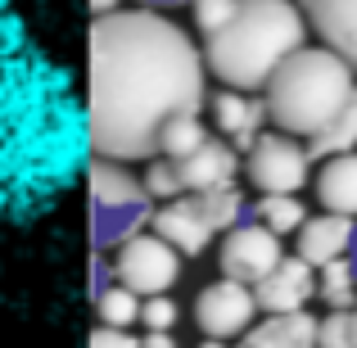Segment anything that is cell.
<instances>
[{"instance_id":"603a6c76","label":"cell","mask_w":357,"mask_h":348,"mask_svg":"<svg viewBox=\"0 0 357 348\" xmlns=\"http://www.w3.org/2000/svg\"><path fill=\"white\" fill-rule=\"evenodd\" d=\"M96 312H100V326H114V331H127V326L140 321V294L127 285H109L96 294Z\"/></svg>"},{"instance_id":"7a4b0ae2","label":"cell","mask_w":357,"mask_h":348,"mask_svg":"<svg viewBox=\"0 0 357 348\" xmlns=\"http://www.w3.org/2000/svg\"><path fill=\"white\" fill-rule=\"evenodd\" d=\"M91 118L73 73L0 14V231L32 227L91 167Z\"/></svg>"},{"instance_id":"ffe728a7","label":"cell","mask_w":357,"mask_h":348,"mask_svg":"<svg viewBox=\"0 0 357 348\" xmlns=\"http://www.w3.org/2000/svg\"><path fill=\"white\" fill-rule=\"evenodd\" d=\"M307 145V154H312V163L317 158H335V154H349V149L357 145V96L349 100V105L340 109V118L331 122L326 131H317L312 140H303Z\"/></svg>"},{"instance_id":"7402d4cb","label":"cell","mask_w":357,"mask_h":348,"mask_svg":"<svg viewBox=\"0 0 357 348\" xmlns=\"http://www.w3.org/2000/svg\"><path fill=\"white\" fill-rule=\"evenodd\" d=\"M204 140H208V131H204L199 114H176L163 127V136H158V154L163 158H185V154H195Z\"/></svg>"},{"instance_id":"484cf974","label":"cell","mask_w":357,"mask_h":348,"mask_svg":"<svg viewBox=\"0 0 357 348\" xmlns=\"http://www.w3.org/2000/svg\"><path fill=\"white\" fill-rule=\"evenodd\" d=\"M317 348H357L353 312H326L321 321H317Z\"/></svg>"},{"instance_id":"2e32d148","label":"cell","mask_w":357,"mask_h":348,"mask_svg":"<svg viewBox=\"0 0 357 348\" xmlns=\"http://www.w3.org/2000/svg\"><path fill=\"white\" fill-rule=\"evenodd\" d=\"M317 199H321L326 213L357 218V149L335 154L321 163V172H317Z\"/></svg>"},{"instance_id":"277c9868","label":"cell","mask_w":357,"mask_h":348,"mask_svg":"<svg viewBox=\"0 0 357 348\" xmlns=\"http://www.w3.org/2000/svg\"><path fill=\"white\" fill-rule=\"evenodd\" d=\"M353 96H357V68L344 54H335L331 45L294 50L262 86L267 122L298 140H312L317 131H326Z\"/></svg>"},{"instance_id":"cb8c5ba5","label":"cell","mask_w":357,"mask_h":348,"mask_svg":"<svg viewBox=\"0 0 357 348\" xmlns=\"http://www.w3.org/2000/svg\"><path fill=\"white\" fill-rule=\"evenodd\" d=\"M140 181H145V190H149V199H158V204H167V199H181L185 195V186H181V176H176V163L172 158H149L145 163V176H140Z\"/></svg>"},{"instance_id":"9c48e42d","label":"cell","mask_w":357,"mask_h":348,"mask_svg":"<svg viewBox=\"0 0 357 348\" xmlns=\"http://www.w3.org/2000/svg\"><path fill=\"white\" fill-rule=\"evenodd\" d=\"M280 258H285L280 235L267 231L262 222H253V218H244L240 227H231L227 235H222V249H218L222 276H227V280H244V285H258Z\"/></svg>"},{"instance_id":"83f0119b","label":"cell","mask_w":357,"mask_h":348,"mask_svg":"<svg viewBox=\"0 0 357 348\" xmlns=\"http://www.w3.org/2000/svg\"><path fill=\"white\" fill-rule=\"evenodd\" d=\"M91 348H140V340L131 331H114V326H100L91 335Z\"/></svg>"},{"instance_id":"3957f363","label":"cell","mask_w":357,"mask_h":348,"mask_svg":"<svg viewBox=\"0 0 357 348\" xmlns=\"http://www.w3.org/2000/svg\"><path fill=\"white\" fill-rule=\"evenodd\" d=\"M307 45V18L298 0H240L236 18L218 36H204V63L231 91L258 96L271 73Z\"/></svg>"},{"instance_id":"e0dca14e","label":"cell","mask_w":357,"mask_h":348,"mask_svg":"<svg viewBox=\"0 0 357 348\" xmlns=\"http://www.w3.org/2000/svg\"><path fill=\"white\" fill-rule=\"evenodd\" d=\"M236 348H317V317H307V312L267 317L253 331H244Z\"/></svg>"},{"instance_id":"d6a6232c","label":"cell","mask_w":357,"mask_h":348,"mask_svg":"<svg viewBox=\"0 0 357 348\" xmlns=\"http://www.w3.org/2000/svg\"><path fill=\"white\" fill-rule=\"evenodd\" d=\"M149 9H158V5H190V0H145Z\"/></svg>"},{"instance_id":"836d02e7","label":"cell","mask_w":357,"mask_h":348,"mask_svg":"<svg viewBox=\"0 0 357 348\" xmlns=\"http://www.w3.org/2000/svg\"><path fill=\"white\" fill-rule=\"evenodd\" d=\"M353 340H357V308H353Z\"/></svg>"},{"instance_id":"7c38bea8","label":"cell","mask_w":357,"mask_h":348,"mask_svg":"<svg viewBox=\"0 0 357 348\" xmlns=\"http://www.w3.org/2000/svg\"><path fill=\"white\" fill-rule=\"evenodd\" d=\"M172 163H176V176H181L185 195H204V190H231V186H236V176H240L244 154L231 145V140L208 136L199 149H195V154L172 158Z\"/></svg>"},{"instance_id":"52a82bcc","label":"cell","mask_w":357,"mask_h":348,"mask_svg":"<svg viewBox=\"0 0 357 348\" xmlns=\"http://www.w3.org/2000/svg\"><path fill=\"white\" fill-rule=\"evenodd\" d=\"M109 267H114L118 285H127V289H136L140 298H149V294H167V289L181 280V253H176L163 235L140 231V235H131L127 244H118Z\"/></svg>"},{"instance_id":"8992f818","label":"cell","mask_w":357,"mask_h":348,"mask_svg":"<svg viewBox=\"0 0 357 348\" xmlns=\"http://www.w3.org/2000/svg\"><path fill=\"white\" fill-rule=\"evenodd\" d=\"M244 172L258 195H298L312 176V154L298 136L262 131L258 145L244 154Z\"/></svg>"},{"instance_id":"5bb4252c","label":"cell","mask_w":357,"mask_h":348,"mask_svg":"<svg viewBox=\"0 0 357 348\" xmlns=\"http://www.w3.org/2000/svg\"><path fill=\"white\" fill-rule=\"evenodd\" d=\"M307 27L357 68V0H298Z\"/></svg>"},{"instance_id":"44dd1931","label":"cell","mask_w":357,"mask_h":348,"mask_svg":"<svg viewBox=\"0 0 357 348\" xmlns=\"http://www.w3.org/2000/svg\"><path fill=\"white\" fill-rule=\"evenodd\" d=\"M195 199H199L204 218H208V227L218 235H227L231 227H240V222L249 218V204H244V195L236 186H231V190H204V195H195Z\"/></svg>"},{"instance_id":"ba28073f","label":"cell","mask_w":357,"mask_h":348,"mask_svg":"<svg viewBox=\"0 0 357 348\" xmlns=\"http://www.w3.org/2000/svg\"><path fill=\"white\" fill-rule=\"evenodd\" d=\"M195 326H199V335H208V340H240L244 331H253L258 326V298H253V285H244V280H213V285H204L199 294H195Z\"/></svg>"},{"instance_id":"4dcf8cb0","label":"cell","mask_w":357,"mask_h":348,"mask_svg":"<svg viewBox=\"0 0 357 348\" xmlns=\"http://www.w3.org/2000/svg\"><path fill=\"white\" fill-rule=\"evenodd\" d=\"M199 348H231L227 340H208V335H204V340H199Z\"/></svg>"},{"instance_id":"d6986e66","label":"cell","mask_w":357,"mask_h":348,"mask_svg":"<svg viewBox=\"0 0 357 348\" xmlns=\"http://www.w3.org/2000/svg\"><path fill=\"white\" fill-rule=\"evenodd\" d=\"M249 218L262 222L267 231H276L280 240H285V235H298V227L307 222V209H303L298 195H262V199L249 209Z\"/></svg>"},{"instance_id":"ac0fdd59","label":"cell","mask_w":357,"mask_h":348,"mask_svg":"<svg viewBox=\"0 0 357 348\" xmlns=\"http://www.w3.org/2000/svg\"><path fill=\"white\" fill-rule=\"evenodd\" d=\"M317 298L331 312H353L357 308V276H353L349 258H335L326 267H317Z\"/></svg>"},{"instance_id":"30bf717a","label":"cell","mask_w":357,"mask_h":348,"mask_svg":"<svg viewBox=\"0 0 357 348\" xmlns=\"http://www.w3.org/2000/svg\"><path fill=\"white\" fill-rule=\"evenodd\" d=\"M317 294V267L303 262L298 253H285L267 276L253 285V298H258V312L267 317H294L307 308V298Z\"/></svg>"},{"instance_id":"4316f807","label":"cell","mask_w":357,"mask_h":348,"mask_svg":"<svg viewBox=\"0 0 357 348\" xmlns=\"http://www.w3.org/2000/svg\"><path fill=\"white\" fill-rule=\"evenodd\" d=\"M176 317H181V308H176L172 294H149V298H140V326H145V331H172Z\"/></svg>"},{"instance_id":"9a60e30c","label":"cell","mask_w":357,"mask_h":348,"mask_svg":"<svg viewBox=\"0 0 357 348\" xmlns=\"http://www.w3.org/2000/svg\"><path fill=\"white\" fill-rule=\"evenodd\" d=\"M357 218H344V213H321V218H307L298 227V258L312 262V267H326L335 258H349V244H353Z\"/></svg>"},{"instance_id":"5b68a950","label":"cell","mask_w":357,"mask_h":348,"mask_svg":"<svg viewBox=\"0 0 357 348\" xmlns=\"http://www.w3.org/2000/svg\"><path fill=\"white\" fill-rule=\"evenodd\" d=\"M86 181H91V244H96V253L118 249L149 227L154 199H149L145 181L127 172V163L91 158Z\"/></svg>"},{"instance_id":"f1b7e54d","label":"cell","mask_w":357,"mask_h":348,"mask_svg":"<svg viewBox=\"0 0 357 348\" xmlns=\"http://www.w3.org/2000/svg\"><path fill=\"white\" fill-rule=\"evenodd\" d=\"M140 348H181V344H176L172 331H145L140 335Z\"/></svg>"},{"instance_id":"4fadbf2b","label":"cell","mask_w":357,"mask_h":348,"mask_svg":"<svg viewBox=\"0 0 357 348\" xmlns=\"http://www.w3.org/2000/svg\"><path fill=\"white\" fill-rule=\"evenodd\" d=\"M213 122H218V131H227L231 145L240 149V154H249L253 145H258L262 127H267V105H262V96H253V91H218L213 96Z\"/></svg>"},{"instance_id":"f546056e","label":"cell","mask_w":357,"mask_h":348,"mask_svg":"<svg viewBox=\"0 0 357 348\" xmlns=\"http://www.w3.org/2000/svg\"><path fill=\"white\" fill-rule=\"evenodd\" d=\"M114 9H122V0H91V14H114Z\"/></svg>"},{"instance_id":"8fae6325","label":"cell","mask_w":357,"mask_h":348,"mask_svg":"<svg viewBox=\"0 0 357 348\" xmlns=\"http://www.w3.org/2000/svg\"><path fill=\"white\" fill-rule=\"evenodd\" d=\"M149 231L163 235L167 244H172L181 258H204L208 253V244L218 240V231L208 227V218H204L199 199L195 195H181V199H167L154 209V218H149Z\"/></svg>"},{"instance_id":"1f68e13d","label":"cell","mask_w":357,"mask_h":348,"mask_svg":"<svg viewBox=\"0 0 357 348\" xmlns=\"http://www.w3.org/2000/svg\"><path fill=\"white\" fill-rule=\"evenodd\" d=\"M349 262H353V276H357V231H353V244H349Z\"/></svg>"},{"instance_id":"6da1fadb","label":"cell","mask_w":357,"mask_h":348,"mask_svg":"<svg viewBox=\"0 0 357 348\" xmlns=\"http://www.w3.org/2000/svg\"><path fill=\"white\" fill-rule=\"evenodd\" d=\"M208 63L185 27L140 5L114 9L91 23L86 118L96 158L149 163L158 136L176 114H199Z\"/></svg>"},{"instance_id":"d4e9b609","label":"cell","mask_w":357,"mask_h":348,"mask_svg":"<svg viewBox=\"0 0 357 348\" xmlns=\"http://www.w3.org/2000/svg\"><path fill=\"white\" fill-rule=\"evenodd\" d=\"M190 9H195V27H199L204 36H218L222 27L236 18L240 0H190Z\"/></svg>"}]
</instances>
